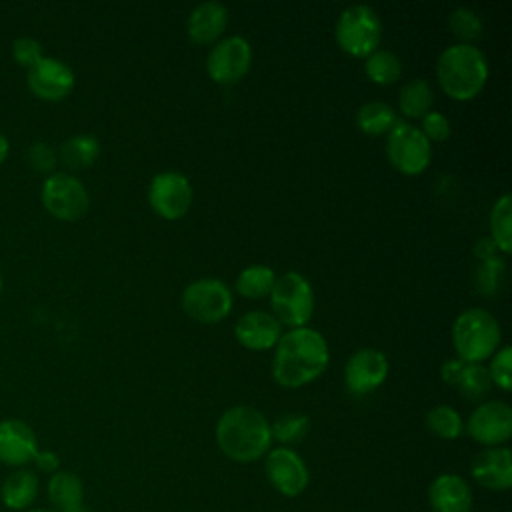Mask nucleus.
<instances>
[{
	"mask_svg": "<svg viewBox=\"0 0 512 512\" xmlns=\"http://www.w3.org/2000/svg\"><path fill=\"white\" fill-rule=\"evenodd\" d=\"M502 330L498 320L484 308H468L452 326V344L462 362L480 364L500 348Z\"/></svg>",
	"mask_w": 512,
	"mask_h": 512,
	"instance_id": "20e7f679",
	"label": "nucleus"
},
{
	"mask_svg": "<svg viewBox=\"0 0 512 512\" xmlns=\"http://www.w3.org/2000/svg\"><path fill=\"white\" fill-rule=\"evenodd\" d=\"M100 154V142L92 134H76L62 142L58 158L70 170H84L96 162Z\"/></svg>",
	"mask_w": 512,
	"mask_h": 512,
	"instance_id": "b1692460",
	"label": "nucleus"
},
{
	"mask_svg": "<svg viewBox=\"0 0 512 512\" xmlns=\"http://www.w3.org/2000/svg\"><path fill=\"white\" fill-rule=\"evenodd\" d=\"M462 368H464V362H462L460 358L446 360V362L442 364V368H440V376H442V380H444L446 384L454 386L456 380H458V376H460V372H462Z\"/></svg>",
	"mask_w": 512,
	"mask_h": 512,
	"instance_id": "58836bf2",
	"label": "nucleus"
},
{
	"mask_svg": "<svg viewBox=\"0 0 512 512\" xmlns=\"http://www.w3.org/2000/svg\"><path fill=\"white\" fill-rule=\"evenodd\" d=\"M272 316L288 328H302L314 314V290L300 272H284L270 290Z\"/></svg>",
	"mask_w": 512,
	"mask_h": 512,
	"instance_id": "423d86ee",
	"label": "nucleus"
},
{
	"mask_svg": "<svg viewBox=\"0 0 512 512\" xmlns=\"http://www.w3.org/2000/svg\"><path fill=\"white\" fill-rule=\"evenodd\" d=\"M24 512H56V510H48V508H28Z\"/></svg>",
	"mask_w": 512,
	"mask_h": 512,
	"instance_id": "37998d69",
	"label": "nucleus"
},
{
	"mask_svg": "<svg viewBox=\"0 0 512 512\" xmlns=\"http://www.w3.org/2000/svg\"><path fill=\"white\" fill-rule=\"evenodd\" d=\"M228 26V8L220 2H202L192 8L186 20L188 38L196 44H210L222 36Z\"/></svg>",
	"mask_w": 512,
	"mask_h": 512,
	"instance_id": "aec40b11",
	"label": "nucleus"
},
{
	"mask_svg": "<svg viewBox=\"0 0 512 512\" xmlns=\"http://www.w3.org/2000/svg\"><path fill=\"white\" fill-rule=\"evenodd\" d=\"M472 478L486 490L504 492L512 486V452L506 446L484 448L470 466Z\"/></svg>",
	"mask_w": 512,
	"mask_h": 512,
	"instance_id": "f3484780",
	"label": "nucleus"
},
{
	"mask_svg": "<svg viewBox=\"0 0 512 512\" xmlns=\"http://www.w3.org/2000/svg\"><path fill=\"white\" fill-rule=\"evenodd\" d=\"M386 158L398 172L418 176L432 160V146L420 128L398 120L386 134Z\"/></svg>",
	"mask_w": 512,
	"mask_h": 512,
	"instance_id": "0eeeda50",
	"label": "nucleus"
},
{
	"mask_svg": "<svg viewBox=\"0 0 512 512\" xmlns=\"http://www.w3.org/2000/svg\"><path fill=\"white\" fill-rule=\"evenodd\" d=\"M28 90L46 102H60L74 90L76 76L74 70L52 56H42L26 72Z\"/></svg>",
	"mask_w": 512,
	"mask_h": 512,
	"instance_id": "4468645a",
	"label": "nucleus"
},
{
	"mask_svg": "<svg viewBox=\"0 0 512 512\" xmlns=\"http://www.w3.org/2000/svg\"><path fill=\"white\" fill-rule=\"evenodd\" d=\"M428 502L434 512H470L474 496L458 474H438L428 486Z\"/></svg>",
	"mask_w": 512,
	"mask_h": 512,
	"instance_id": "6ab92c4d",
	"label": "nucleus"
},
{
	"mask_svg": "<svg viewBox=\"0 0 512 512\" xmlns=\"http://www.w3.org/2000/svg\"><path fill=\"white\" fill-rule=\"evenodd\" d=\"M252 64L250 42L242 36H226L216 42L206 58V72L216 84H236Z\"/></svg>",
	"mask_w": 512,
	"mask_h": 512,
	"instance_id": "9b49d317",
	"label": "nucleus"
},
{
	"mask_svg": "<svg viewBox=\"0 0 512 512\" xmlns=\"http://www.w3.org/2000/svg\"><path fill=\"white\" fill-rule=\"evenodd\" d=\"M382 30V20L372 6L352 4L340 12L334 26V38L346 54L354 58H366L378 50L382 42Z\"/></svg>",
	"mask_w": 512,
	"mask_h": 512,
	"instance_id": "39448f33",
	"label": "nucleus"
},
{
	"mask_svg": "<svg viewBox=\"0 0 512 512\" xmlns=\"http://www.w3.org/2000/svg\"><path fill=\"white\" fill-rule=\"evenodd\" d=\"M512 348L510 346H500L496 354H492V362L488 368V376L492 384H496L500 390L508 392L512 388Z\"/></svg>",
	"mask_w": 512,
	"mask_h": 512,
	"instance_id": "72a5a7b5",
	"label": "nucleus"
},
{
	"mask_svg": "<svg viewBox=\"0 0 512 512\" xmlns=\"http://www.w3.org/2000/svg\"><path fill=\"white\" fill-rule=\"evenodd\" d=\"M466 432L486 448L504 446L512 436V408L502 400L478 404L468 416Z\"/></svg>",
	"mask_w": 512,
	"mask_h": 512,
	"instance_id": "f8f14e48",
	"label": "nucleus"
},
{
	"mask_svg": "<svg viewBox=\"0 0 512 512\" xmlns=\"http://www.w3.org/2000/svg\"><path fill=\"white\" fill-rule=\"evenodd\" d=\"M40 200L50 216L64 222L80 220L90 206L86 186L68 172H52L46 176L42 182Z\"/></svg>",
	"mask_w": 512,
	"mask_h": 512,
	"instance_id": "6e6552de",
	"label": "nucleus"
},
{
	"mask_svg": "<svg viewBox=\"0 0 512 512\" xmlns=\"http://www.w3.org/2000/svg\"><path fill=\"white\" fill-rule=\"evenodd\" d=\"M388 376V358L376 348L356 350L344 364V384L354 396L378 390Z\"/></svg>",
	"mask_w": 512,
	"mask_h": 512,
	"instance_id": "2eb2a0df",
	"label": "nucleus"
},
{
	"mask_svg": "<svg viewBox=\"0 0 512 512\" xmlns=\"http://www.w3.org/2000/svg\"><path fill=\"white\" fill-rule=\"evenodd\" d=\"M40 450L36 432L18 418L0 420V462L10 468H26Z\"/></svg>",
	"mask_w": 512,
	"mask_h": 512,
	"instance_id": "dca6fc26",
	"label": "nucleus"
},
{
	"mask_svg": "<svg viewBox=\"0 0 512 512\" xmlns=\"http://www.w3.org/2000/svg\"><path fill=\"white\" fill-rule=\"evenodd\" d=\"M502 272H504L502 260H498V258H488V260H484L482 268L478 270V278H480L482 292H488V288H490V290L498 288L500 278H502Z\"/></svg>",
	"mask_w": 512,
	"mask_h": 512,
	"instance_id": "e433bc0d",
	"label": "nucleus"
},
{
	"mask_svg": "<svg viewBox=\"0 0 512 512\" xmlns=\"http://www.w3.org/2000/svg\"><path fill=\"white\" fill-rule=\"evenodd\" d=\"M46 496L56 512H64L82 504L84 484L78 474L70 470H58L48 478Z\"/></svg>",
	"mask_w": 512,
	"mask_h": 512,
	"instance_id": "4be33fe9",
	"label": "nucleus"
},
{
	"mask_svg": "<svg viewBox=\"0 0 512 512\" xmlns=\"http://www.w3.org/2000/svg\"><path fill=\"white\" fill-rule=\"evenodd\" d=\"M236 340L248 350H270L282 336V324L264 310H250L234 324Z\"/></svg>",
	"mask_w": 512,
	"mask_h": 512,
	"instance_id": "a211bd4d",
	"label": "nucleus"
},
{
	"mask_svg": "<svg viewBox=\"0 0 512 512\" xmlns=\"http://www.w3.org/2000/svg\"><path fill=\"white\" fill-rule=\"evenodd\" d=\"M364 72L374 84L388 86L400 78L402 62L392 50L378 48L370 56L364 58Z\"/></svg>",
	"mask_w": 512,
	"mask_h": 512,
	"instance_id": "cd10ccee",
	"label": "nucleus"
},
{
	"mask_svg": "<svg viewBox=\"0 0 512 512\" xmlns=\"http://www.w3.org/2000/svg\"><path fill=\"white\" fill-rule=\"evenodd\" d=\"M274 280H276V274L270 266L252 264V266H246L238 274L234 288L244 298H262V296L270 294Z\"/></svg>",
	"mask_w": 512,
	"mask_h": 512,
	"instance_id": "bb28decb",
	"label": "nucleus"
},
{
	"mask_svg": "<svg viewBox=\"0 0 512 512\" xmlns=\"http://www.w3.org/2000/svg\"><path fill=\"white\" fill-rule=\"evenodd\" d=\"M426 428L430 434L442 440H454L464 432V422H462V416L452 406L440 404L428 410Z\"/></svg>",
	"mask_w": 512,
	"mask_h": 512,
	"instance_id": "7c9ffc66",
	"label": "nucleus"
},
{
	"mask_svg": "<svg viewBox=\"0 0 512 512\" xmlns=\"http://www.w3.org/2000/svg\"><path fill=\"white\" fill-rule=\"evenodd\" d=\"M310 432V418L300 412H288L280 414L272 424H270V434L274 440H278L284 446H292L302 442Z\"/></svg>",
	"mask_w": 512,
	"mask_h": 512,
	"instance_id": "c756f323",
	"label": "nucleus"
},
{
	"mask_svg": "<svg viewBox=\"0 0 512 512\" xmlns=\"http://www.w3.org/2000/svg\"><path fill=\"white\" fill-rule=\"evenodd\" d=\"M216 444L234 462H254L270 450V422L252 406H232L216 422Z\"/></svg>",
	"mask_w": 512,
	"mask_h": 512,
	"instance_id": "f03ea898",
	"label": "nucleus"
},
{
	"mask_svg": "<svg viewBox=\"0 0 512 512\" xmlns=\"http://www.w3.org/2000/svg\"><path fill=\"white\" fill-rule=\"evenodd\" d=\"M182 310L200 324H216L232 310V292L218 278H200L182 292Z\"/></svg>",
	"mask_w": 512,
	"mask_h": 512,
	"instance_id": "1a4fd4ad",
	"label": "nucleus"
},
{
	"mask_svg": "<svg viewBox=\"0 0 512 512\" xmlns=\"http://www.w3.org/2000/svg\"><path fill=\"white\" fill-rule=\"evenodd\" d=\"M432 102H434V92L424 78H414L406 82L398 96L400 112L406 118H422L426 112L432 110Z\"/></svg>",
	"mask_w": 512,
	"mask_h": 512,
	"instance_id": "a878e982",
	"label": "nucleus"
},
{
	"mask_svg": "<svg viewBox=\"0 0 512 512\" xmlns=\"http://www.w3.org/2000/svg\"><path fill=\"white\" fill-rule=\"evenodd\" d=\"M64 512H90L84 504H80V506H74V508H70V510H64Z\"/></svg>",
	"mask_w": 512,
	"mask_h": 512,
	"instance_id": "79ce46f5",
	"label": "nucleus"
},
{
	"mask_svg": "<svg viewBox=\"0 0 512 512\" xmlns=\"http://www.w3.org/2000/svg\"><path fill=\"white\" fill-rule=\"evenodd\" d=\"M448 28L460 40V44H470L472 40L482 36L484 26H482L480 16L474 10L462 6V8H456L448 16Z\"/></svg>",
	"mask_w": 512,
	"mask_h": 512,
	"instance_id": "2f4dec72",
	"label": "nucleus"
},
{
	"mask_svg": "<svg viewBox=\"0 0 512 512\" xmlns=\"http://www.w3.org/2000/svg\"><path fill=\"white\" fill-rule=\"evenodd\" d=\"M40 492L38 472L26 468L12 470L0 484V502L14 512H24L32 508Z\"/></svg>",
	"mask_w": 512,
	"mask_h": 512,
	"instance_id": "412c9836",
	"label": "nucleus"
},
{
	"mask_svg": "<svg viewBox=\"0 0 512 512\" xmlns=\"http://www.w3.org/2000/svg\"><path fill=\"white\" fill-rule=\"evenodd\" d=\"M272 378L282 388H300L316 380L330 362L324 336L308 326L290 328L274 346Z\"/></svg>",
	"mask_w": 512,
	"mask_h": 512,
	"instance_id": "f257e3e1",
	"label": "nucleus"
},
{
	"mask_svg": "<svg viewBox=\"0 0 512 512\" xmlns=\"http://www.w3.org/2000/svg\"><path fill=\"white\" fill-rule=\"evenodd\" d=\"M0 292H2V274H0Z\"/></svg>",
	"mask_w": 512,
	"mask_h": 512,
	"instance_id": "c03bdc74",
	"label": "nucleus"
},
{
	"mask_svg": "<svg viewBox=\"0 0 512 512\" xmlns=\"http://www.w3.org/2000/svg\"><path fill=\"white\" fill-rule=\"evenodd\" d=\"M396 122H398L396 110L390 104L380 100L364 102L356 112V126L360 128L362 134H368V136L388 134Z\"/></svg>",
	"mask_w": 512,
	"mask_h": 512,
	"instance_id": "5701e85b",
	"label": "nucleus"
},
{
	"mask_svg": "<svg viewBox=\"0 0 512 512\" xmlns=\"http://www.w3.org/2000/svg\"><path fill=\"white\" fill-rule=\"evenodd\" d=\"M476 250H478V258L482 256L484 260H488V258H494V250H496V246L492 244V240H490V238H484V240H480V242H478Z\"/></svg>",
	"mask_w": 512,
	"mask_h": 512,
	"instance_id": "ea45409f",
	"label": "nucleus"
},
{
	"mask_svg": "<svg viewBox=\"0 0 512 512\" xmlns=\"http://www.w3.org/2000/svg\"><path fill=\"white\" fill-rule=\"evenodd\" d=\"M264 472L272 488H276L282 496L288 498L300 496L310 480L304 460L296 450L288 446H278L266 452Z\"/></svg>",
	"mask_w": 512,
	"mask_h": 512,
	"instance_id": "ddd939ff",
	"label": "nucleus"
},
{
	"mask_svg": "<svg viewBox=\"0 0 512 512\" xmlns=\"http://www.w3.org/2000/svg\"><path fill=\"white\" fill-rule=\"evenodd\" d=\"M490 240L502 254L512 250V198L502 194L490 210Z\"/></svg>",
	"mask_w": 512,
	"mask_h": 512,
	"instance_id": "393cba45",
	"label": "nucleus"
},
{
	"mask_svg": "<svg viewBox=\"0 0 512 512\" xmlns=\"http://www.w3.org/2000/svg\"><path fill=\"white\" fill-rule=\"evenodd\" d=\"M436 78L452 100H472L488 80L486 56L474 44H452L436 60Z\"/></svg>",
	"mask_w": 512,
	"mask_h": 512,
	"instance_id": "7ed1b4c3",
	"label": "nucleus"
},
{
	"mask_svg": "<svg viewBox=\"0 0 512 512\" xmlns=\"http://www.w3.org/2000/svg\"><path fill=\"white\" fill-rule=\"evenodd\" d=\"M454 386L458 388L460 396L466 398L468 402H480L482 398L488 396L492 380L488 376V368H484L482 364L464 362V368Z\"/></svg>",
	"mask_w": 512,
	"mask_h": 512,
	"instance_id": "c85d7f7f",
	"label": "nucleus"
},
{
	"mask_svg": "<svg viewBox=\"0 0 512 512\" xmlns=\"http://www.w3.org/2000/svg\"><path fill=\"white\" fill-rule=\"evenodd\" d=\"M192 196L190 180L176 170L158 172L148 186L150 208L166 220L182 218L192 206Z\"/></svg>",
	"mask_w": 512,
	"mask_h": 512,
	"instance_id": "9d476101",
	"label": "nucleus"
},
{
	"mask_svg": "<svg viewBox=\"0 0 512 512\" xmlns=\"http://www.w3.org/2000/svg\"><path fill=\"white\" fill-rule=\"evenodd\" d=\"M420 120V132L426 136L428 142H444L450 136V122L442 112L430 110Z\"/></svg>",
	"mask_w": 512,
	"mask_h": 512,
	"instance_id": "c9c22d12",
	"label": "nucleus"
},
{
	"mask_svg": "<svg viewBox=\"0 0 512 512\" xmlns=\"http://www.w3.org/2000/svg\"><path fill=\"white\" fill-rule=\"evenodd\" d=\"M32 464L36 466L38 472H44V474H54L60 470V458L54 450H38Z\"/></svg>",
	"mask_w": 512,
	"mask_h": 512,
	"instance_id": "4c0bfd02",
	"label": "nucleus"
},
{
	"mask_svg": "<svg viewBox=\"0 0 512 512\" xmlns=\"http://www.w3.org/2000/svg\"><path fill=\"white\" fill-rule=\"evenodd\" d=\"M12 56L22 68H30L34 62H38L42 54V44L32 36H20L12 42Z\"/></svg>",
	"mask_w": 512,
	"mask_h": 512,
	"instance_id": "f704fd0d",
	"label": "nucleus"
},
{
	"mask_svg": "<svg viewBox=\"0 0 512 512\" xmlns=\"http://www.w3.org/2000/svg\"><path fill=\"white\" fill-rule=\"evenodd\" d=\"M24 162L30 170L50 176L58 164V154L46 142H32L24 152Z\"/></svg>",
	"mask_w": 512,
	"mask_h": 512,
	"instance_id": "473e14b6",
	"label": "nucleus"
},
{
	"mask_svg": "<svg viewBox=\"0 0 512 512\" xmlns=\"http://www.w3.org/2000/svg\"><path fill=\"white\" fill-rule=\"evenodd\" d=\"M8 152H10V142H8V138L0 132V164H4V160L8 158Z\"/></svg>",
	"mask_w": 512,
	"mask_h": 512,
	"instance_id": "a19ab883",
	"label": "nucleus"
}]
</instances>
